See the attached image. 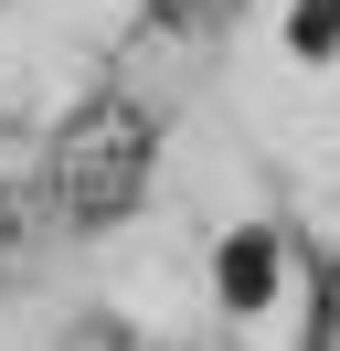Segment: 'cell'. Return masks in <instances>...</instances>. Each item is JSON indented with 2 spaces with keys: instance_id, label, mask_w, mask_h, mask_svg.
<instances>
[{
  "instance_id": "8992f818",
  "label": "cell",
  "mask_w": 340,
  "mask_h": 351,
  "mask_svg": "<svg viewBox=\"0 0 340 351\" xmlns=\"http://www.w3.org/2000/svg\"><path fill=\"white\" fill-rule=\"evenodd\" d=\"M64 351H149V341H138L127 319H75V330H64Z\"/></svg>"
},
{
  "instance_id": "3957f363",
  "label": "cell",
  "mask_w": 340,
  "mask_h": 351,
  "mask_svg": "<svg viewBox=\"0 0 340 351\" xmlns=\"http://www.w3.org/2000/svg\"><path fill=\"white\" fill-rule=\"evenodd\" d=\"M308 351H340V256H308Z\"/></svg>"
},
{
  "instance_id": "277c9868",
  "label": "cell",
  "mask_w": 340,
  "mask_h": 351,
  "mask_svg": "<svg viewBox=\"0 0 340 351\" xmlns=\"http://www.w3.org/2000/svg\"><path fill=\"white\" fill-rule=\"evenodd\" d=\"M223 11H234V0H149V22H160V32H212Z\"/></svg>"
},
{
  "instance_id": "6da1fadb",
  "label": "cell",
  "mask_w": 340,
  "mask_h": 351,
  "mask_svg": "<svg viewBox=\"0 0 340 351\" xmlns=\"http://www.w3.org/2000/svg\"><path fill=\"white\" fill-rule=\"evenodd\" d=\"M149 160H160V117L138 107V96H85L75 117H64V138H53V160H42V181H53V213L64 223H117V213H138V192H149Z\"/></svg>"
},
{
  "instance_id": "5b68a950",
  "label": "cell",
  "mask_w": 340,
  "mask_h": 351,
  "mask_svg": "<svg viewBox=\"0 0 340 351\" xmlns=\"http://www.w3.org/2000/svg\"><path fill=\"white\" fill-rule=\"evenodd\" d=\"M287 43H298V53H330V43H340V0H308V11L287 22Z\"/></svg>"
},
{
  "instance_id": "7a4b0ae2",
  "label": "cell",
  "mask_w": 340,
  "mask_h": 351,
  "mask_svg": "<svg viewBox=\"0 0 340 351\" xmlns=\"http://www.w3.org/2000/svg\"><path fill=\"white\" fill-rule=\"evenodd\" d=\"M212 277H223V298H234V308H266V287H276V234H234Z\"/></svg>"
}]
</instances>
